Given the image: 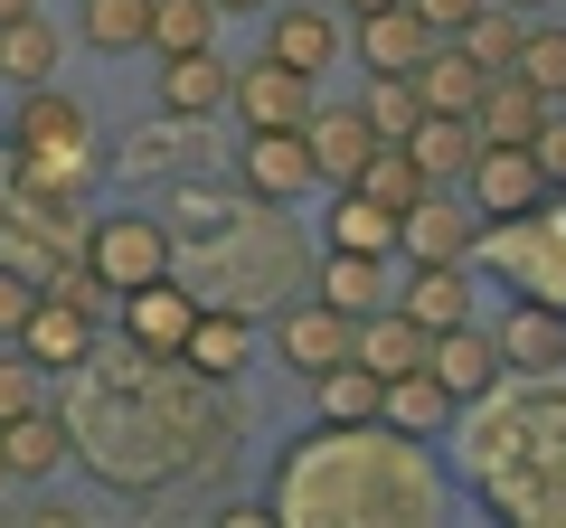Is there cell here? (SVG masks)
Instances as JSON below:
<instances>
[{"label": "cell", "instance_id": "23", "mask_svg": "<svg viewBox=\"0 0 566 528\" xmlns=\"http://www.w3.org/2000/svg\"><path fill=\"white\" fill-rule=\"evenodd\" d=\"M424 368L453 387V397H491V378H501V340H482L472 321H453V330H434V349H424Z\"/></svg>", "mask_w": 566, "mask_h": 528}, {"label": "cell", "instance_id": "43", "mask_svg": "<svg viewBox=\"0 0 566 528\" xmlns=\"http://www.w3.org/2000/svg\"><path fill=\"white\" fill-rule=\"evenodd\" d=\"M340 10H349V20H368V10H387V0H340Z\"/></svg>", "mask_w": 566, "mask_h": 528}, {"label": "cell", "instance_id": "37", "mask_svg": "<svg viewBox=\"0 0 566 528\" xmlns=\"http://www.w3.org/2000/svg\"><path fill=\"white\" fill-rule=\"evenodd\" d=\"M29 303H39V274H20V264H0V340H20Z\"/></svg>", "mask_w": 566, "mask_h": 528}, {"label": "cell", "instance_id": "27", "mask_svg": "<svg viewBox=\"0 0 566 528\" xmlns=\"http://www.w3.org/2000/svg\"><path fill=\"white\" fill-rule=\"evenodd\" d=\"M57 57H66V39L48 29V10H29V20L0 29V76L10 85H57Z\"/></svg>", "mask_w": 566, "mask_h": 528}, {"label": "cell", "instance_id": "39", "mask_svg": "<svg viewBox=\"0 0 566 528\" xmlns=\"http://www.w3.org/2000/svg\"><path fill=\"white\" fill-rule=\"evenodd\" d=\"M528 151H538V170H547V189H566V114L547 104V123L528 133Z\"/></svg>", "mask_w": 566, "mask_h": 528}, {"label": "cell", "instance_id": "28", "mask_svg": "<svg viewBox=\"0 0 566 528\" xmlns=\"http://www.w3.org/2000/svg\"><path fill=\"white\" fill-rule=\"evenodd\" d=\"M331 245H349V255H397V208H378L368 189H331Z\"/></svg>", "mask_w": 566, "mask_h": 528}, {"label": "cell", "instance_id": "10", "mask_svg": "<svg viewBox=\"0 0 566 528\" xmlns=\"http://www.w3.org/2000/svg\"><path fill=\"white\" fill-rule=\"evenodd\" d=\"M397 245H406V255H424V264H463L472 245H482V208L444 199V189H424V199L397 218Z\"/></svg>", "mask_w": 566, "mask_h": 528}, {"label": "cell", "instance_id": "14", "mask_svg": "<svg viewBox=\"0 0 566 528\" xmlns=\"http://www.w3.org/2000/svg\"><path fill=\"white\" fill-rule=\"evenodd\" d=\"M424 349H434V330H424L416 311H397V303L359 311V330H349V359L378 368V378H406V368H424Z\"/></svg>", "mask_w": 566, "mask_h": 528}, {"label": "cell", "instance_id": "5", "mask_svg": "<svg viewBox=\"0 0 566 528\" xmlns=\"http://www.w3.org/2000/svg\"><path fill=\"white\" fill-rule=\"evenodd\" d=\"M463 189H472V208H482V226L491 218H538V199H547V170H538V151L528 142H482L472 151V170H463Z\"/></svg>", "mask_w": 566, "mask_h": 528}, {"label": "cell", "instance_id": "45", "mask_svg": "<svg viewBox=\"0 0 566 528\" xmlns=\"http://www.w3.org/2000/svg\"><path fill=\"white\" fill-rule=\"evenodd\" d=\"M510 10H547V0H510Z\"/></svg>", "mask_w": 566, "mask_h": 528}, {"label": "cell", "instance_id": "4", "mask_svg": "<svg viewBox=\"0 0 566 528\" xmlns=\"http://www.w3.org/2000/svg\"><path fill=\"white\" fill-rule=\"evenodd\" d=\"M85 274H95L104 293H133V284H161L170 264H180V236H170L161 218H133V208H114V218H95L76 236Z\"/></svg>", "mask_w": 566, "mask_h": 528}, {"label": "cell", "instance_id": "38", "mask_svg": "<svg viewBox=\"0 0 566 528\" xmlns=\"http://www.w3.org/2000/svg\"><path fill=\"white\" fill-rule=\"evenodd\" d=\"M227 218H237L227 189H180V226H189V236H208V226H227Z\"/></svg>", "mask_w": 566, "mask_h": 528}, {"label": "cell", "instance_id": "16", "mask_svg": "<svg viewBox=\"0 0 566 528\" xmlns=\"http://www.w3.org/2000/svg\"><path fill=\"white\" fill-rule=\"evenodd\" d=\"M0 463H10V482H48L57 463H76V425H66L57 406H29L0 425Z\"/></svg>", "mask_w": 566, "mask_h": 528}, {"label": "cell", "instance_id": "46", "mask_svg": "<svg viewBox=\"0 0 566 528\" xmlns=\"http://www.w3.org/2000/svg\"><path fill=\"white\" fill-rule=\"evenodd\" d=\"M0 482H10V463H0Z\"/></svg>", "mask_w": 566, "mask_h": 528}, {"label": "cell", "instance_id": "20", "mask_svg": "<svg viewBox=\"0 0 566 528\" xmlns=\"http://www.w3.org/2000/svg\"><path fill=\"white\" fill-rule=\"evenodd\" d=\"M424 47H434V29H424L406 0H387V10H368V20H359V66H368V76H416Z\"/></svg>", "mask_w": 566, "mask_h": 528}, {"label": "cell", "instance_id": "35", "mask_svg": "<svg viewBox=\"0 0 566 528\" xmlns=\"http://www.w3.org/2000/svg\"><path fill=\"white\" fill-rule=\"evenodd\" d=\"M510 66H520L547 104H566V29H520V57Z\"/></svg>", "mask_w": 566, "mask_h": 528}, {"label": "cell", "instance_id": "30", "mask_svg": "<svg viewBox=\"0 0 566 528\" xmlns=\"http://www.w3.org/2000/svg\"><path fill=\"white\" fill-rule=\"evenodd\" d=\"M312 397H322V425H368L378 397H387V378H378V368H359V359H340V368L312 378Z\"/></svg>", "mask_w": 566, "mask_h": 528}, {"label": "cell", "instance_id": "29", "mask_svg": "<svg viewBox=\"0 0 566 528\" xmlns=\"http://www.w3.org/2000/svg\"><path fill=\"white\" fill-rule=\"evenodd\" d=\"M322 303L331 311H378L387 303V255H349V245H331V264H322Z\"/></svg>", "mask_w": 566, "mask_h": 528}, {"label": "cell", "instance_id": "17", "mask_svg": "<svg viewBox=\"0 0 566 528\" xmlns=\"http://www.w3.org/2000/svg\"><path fill=\"white\" fill-rule=\"evenodd\" d=\"M227 85H237V66L218 57V47H189V57H161V114H227Z\"/></svg>", "mask_w": 566, "mask_h": 528}, {"label": "cell", "instance_id": "13", "mask_svg": "<svg viewBox=\"0 0 566 528\" xmlns=\"http://www.w3.org/2000/svg\"><path fill=\"white\" fill-rule=\"evenodd\" d=\"M303 142H312V170H322V189H349V180H359V161L378 151V133H368L359 104H312Z\"/></svg>", "mask_w": 566, "mask_h": 528}, {"label": "cell", "instance_id": "25", "mask_svg": "<svg viewBox=\"0 0 566 528\" xmlns=\"http://www.w3.org/2000/svg\"><path fill=\"white\" fill-rule=\"evenodd\" d=\"M453 406H463V397H453L434 368H406V378H387V397H378V415H387L397 434H434V425H453Z\"/></svg>", "mask_w": 566, "mask_h": 528}, {"label": "cell", "instance_id": "8", "mask_svg": "<svg viewBox=\"0 0 566 528\" xmlns=\"http://www.w3.org/2000/svg\"><path fill=\"white\" fill-rule=\"evenodd\" d=\"M227 104H237V123L245 133H264V123H312V76L303 66H283V57H255V66H237V85H227Z\"/></svg>", "mask_w": 566, "mask_h": 528}, {"label": "cell", "instance_id": "9", "mask_svg": "<svg viewBox=\"0 0 566 528\" xmlns=\"http://www.w3.org/2000/svg\"><path fill=\"white\" fill-rule=\"evenodd\" d=\"M189 321H199V293L189 284H133L123 293V340L142 349V359H180V340H189Z\"/></svg>", "mask_w": 566, "mask_h": 528}, {"label": "cell", "instance_id": "40", "mask_svg": "<svg viewBox=\"0 0 566 528\" xmlns=\"http://www.w3.org/2000/svg\"><path fill=\"white\" fill-rule=\"evenodd\" d=\"M406 10H416V20L434 29V39H453V29H463L472 10H482V0H406Z\"/></svg>", "mask_w": 566, "mask_h": 528}, {"label": "cell", "instance_id": "2", "mask_svg": "<svg viewBox=\"0 0 566 528\" xmlns=\"http://www.w3.org/2000/svg\"><path fill=\"white\" fill-rule=\"evenodd\" d=\"M189 264H199V303H237V311H255V303H274V293L303 284V245L283 236L274 199H255V208H237L227 226H208Z\"/></svg>", "mask_w": 566, "mask_h": 528}, {"label": "cell", "instance_id": "3", "mask_svg": "<svg viewBox=\"0 0 566 528\" xmlns=\"http://www.w3.org/2000/svg\"><path fill=\"white\" fill-rule=\"evenodd\" d=\"M0 142L20 151V180L29 189H66L76 199L85 180H95V123H85V104L66 95V85H20V114H10V133Z\"/></svg>", "mask_w": 566, "mask_h": 528}, {"label": "cell", "instance_id": "11", "mask_svg": "<svg viewBox=\"0 0 566 528\" xmlns=\"http://www.w3.org/2000/svg\"><path fill=\"white\" fill-rule=\"evenodd\" d=\"M349 311H331L322 293H312V303H293L283 311V330H274V349H283V368H293V378H322V368H340L349 359Z\"/></svg>", "mask_w": 566, "mask_h": 528}, {"label": "cell", "instance_id": "22", "mask_svg": "<svg viewBox=\"0 0 566 528\" xmlns=\"http://www.w3.org/2000/svg\"><path fill=\"white\" fill-rule=\"evenodd\" d=\"M538 123H547V95L520 76V66H501V76L482 85V104H472V133H482V142H528Z\"/></svg>", "mask_w": 566, "mask_h": 528}, {"label": "cell", "instance_id": "26", "mask_svg": "<svg viewBox=\"0 0 566 528\" xmlns=\"http://www.w3.org/2000/svg\"><path fill=\"white\" fill-rule=\"evenodd\" d=\"M199 170V123L189 114H161V123H142L133 142H123V180H161V170Z\"/></svg>", "mask_w": 566, "mask_h": 528}, {"label": "cell", "instance_id": "34", "mask_svg": "<svg viewBox=\"0 0 566 528\" xmlns=\"http://www.w3.org/2000/svg\"><path fill=\"white\" fill-rule=\"evenodd\" d=\"M359 114H368V133H378V142H406V133H416V76H368V95H359Z\"/></svg>", "mask_w": 566, "mask_h": 528}, {"label": "cell", "instance_id": "12", "mask_svg": "<svg viewBox=\"0 0 566 528\" xmlns=\"http://www.w3.org/2000/svg\"><path fill=\"white\" fill-rule=\"evenodd\" d=\"M245 359H255V311L199 303V321H189V340H180V368L189 378H237Z\"/></svg>", "mask_w": 566, "mask_h": 528}, {"label": "cell", "instance_id": "1", "mask_svg": "<svg viewBox=\"0 0 566 528\" xmlns=\"http://www.w3.org/2000/svg\"><path fill=\"white\" fill-rule=\"evenodd\" d=\"M424 509H434V482L387 415L322 425L274 472V519H424Z\"/></svg>", "mask_w": 566, "mask_h": 528}, {"label": "cell", "instance_id": "44", "mask_svg": "<svg viewBox=\"0 0 566 528\" xmlns=\"http://www.w3.org/2000/svg\"><path fill=\"white\" fill-rule=\"evenodd\" d=\"M218 10H264V0H218Z\"/></svg>", "mask_w": 566, "mask_h": 528}, {"label": "cell", "instance_id": "6", "mask_svg": "<svg viewBox=\"0 0 566 528\" xmlns=\"http://www.w3.org/2000/svg\"><path fill=\"white\" fill-rule=\"evenodd\" d=\"M237 180L255 189V199H303V189H322V170H312V142H303V123H264V133H245L237 151Z\"/></svg>", "mask_w": 566, "mask_h": 528}, {"label": "cell", "instance_id": "41", "mask_svg": "<svg viewBox=\"0 0 566 528\" xmlns=\"http://www.w3.org/2000/svg\"><path fill=\"white\" fill-rule=\"evenodd\" d=\"M29 10H39V0H0V29H10V20H29Z\"/></svg>", "mask_w": 566, "mask_h": 528}, {"label": "cell", "instance_id": "32", "mask_svg": "<svg viewBox=\"0 0 566 528\" xmlns=\"http://www.w3.org/2000/svg\"><path fill=\"white\" fill-rule=\"evenodd\" d=\"M76 29H85V47H104V57H133V47H151V0H85Z\"/></svg>", "mask_w": 566, "mask_h": 528}, {"label": "cell", "instance_id": "18", "mask_svg": "<svg viewBox=\"0 0 566 528\" xmlns=\"http://www.w3.org/2000/svg\"><path fill=\"white\" fill-rule=\"evenodd\" d=\"M501 368H528V378L566 368V311L547 303V293H528V303L501 321Z\"/></svg>", "mask_w": 566, "mask_h": 528}, {"label": "cell", "instance_id": "36", "mask_svg": "<svg viewBox=\"0 0 566 528\" xmlns=\"http://www.w3.org/2000/svg\"><path fill=\"white\" fill-rule=\"evenodd\" d=\"M29 406H48V368L29 359L20 340H0V425H10V415H29Z\"/></svg>", "mask_w": 566, "mask_h": 528}, {"label": "cell", "instance_id": "33", "mask_svg": "<svg viewBox=\"0 0 566 528\" xmlns=\"http://www.w3.org/2000/svg\"><path fill=\"white\" fill-rule=\"evenodd\" d=\"M349 189H368L378 208H397V218H406V208L424 199V170H416V151H406V142H378V151L359 161V180H349Z\"/></svg>", "mask_w": 566, "mask_h": 528}, {"label": "cell", "instance_id": "21", "mask_svg": "<svg viewBox=\"0 0 566 528\" xmlns=\"http://www.w3.org/2000/svg\"><path fill=\"white\" fill-rule=\"evenodd\" d=\"M482 66H472V47L463 39H434V47H424V57H416V104H424V114H472V104H482Z\"/></svg>", "mask_w": 566, "mask_h": 528}, {"label": "cell", "instance_id": "7", "mask_svg": "<svg viewBox=\"0 0 566 528\" xmlns=\"http://www.w3.org/2000/svg\"><path fill=\"white\" fill-rule=\"evenodd\" d=\"M20 349L48 368V378H76V368L95 359V311L66 303V293H39V303H29V321H20Z\"/></svg>", "mask_w": 566, "mask_h": 528}, {"label": "cell", "instance_id": "19", "mask_svg": "<svg viewBox=\"0 0 566 528\" xmlns=\"http://www.w3.org/2000/svg\"><path fill=\"white\" fill-rule=\"evenodd\" d=\"M406 151H416L424 189H463V170H472V151H482V133H472V114H416Z\"/></svg>", "mask_w": 566, "mask_h": 528}, {"label": "cell", "instance_id": "15", "mask_svg": "<svg viewBox=\"0 0 566 528\" xmlns=\"http://www.w3.org/2000/svg\"><path fill=\"white\" fill-rule=\"evenodd\" d=\"M264 57L303 66V76L322 85V66H340V20H331V10H312V0H283L274 20H264Z\"/></svg>", "mask_w": 566, "mask_h": 528}, {"label": "cell", "instance_id": "42", "mask_svg": "<svg viewBox=\"0 0 566 528\" xmlns=\"http://www.w3.org/2000/svg\"><path fill=\"white\" fill-rule=\"evenodd\" d=\"M10 189H20V170H10V161H0V218H10Z\"/></svg>", "mask_w": 566, "mask_h": 528}, {"label": "cell", "instance_id": "31", "mask_svg": "<svg viewBox=\"0 0 566 528\" xmlns=\"http://www.w3.org/2000/svg\"><path fill=\"white\" fill-rule=\"evenodd\" d=\"M218 0H151V57H189V47H218Z\"/></svg>", "mask_w": 566, "mask_h": 528}, {"label": "cell", "instance_id": "24", "mask_svg": "<svg viewBox=\"0 0 566 528\" xmlns=\"http://www.w3.org/2000/svg\"><path fill=\"white\" fill-rule=\"evenodd\" d=\"M397 311H416L424 330H453V321H472V284H463V264H424L416 255V274H406L397 293H387Z\"/></svg>", "mask_w": 566, "mask_h": 528}]
</instances>
